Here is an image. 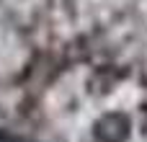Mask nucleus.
Here are the masks:
<instances>
[{"instance_id":"1","label":"nucleus","mask_w":147,"mask_h":142,"mask_svg":"<svg viewBox=\"0 0 147 142\" xmlns=\"http://www.w3.org/2000/svg\"><path fill=\"white\" fill-rule=\"evenodd\" d=\"M127 135H129V124L119 114H111L96 124V140L98 142H124Z\"/></svg>"}]
</instances>
